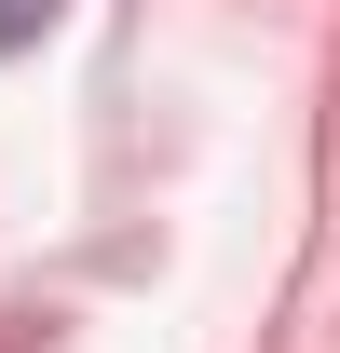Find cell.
<instances>
[{
    "label": "cell",
    "mask_w": 340,
    "mask_h": 353,
    "mask_svg": "<svg viewBox=\"0 0 340 353\" xmlns=\"http://www.w3.org/2000/svg\"><path fill=\"white\" fill-rule=\"evenodd\" d=\"M41 28H55V0H0V54H14V41H41Z\"/></svg>",
    "instance_id": "1"
}]
</instances>
